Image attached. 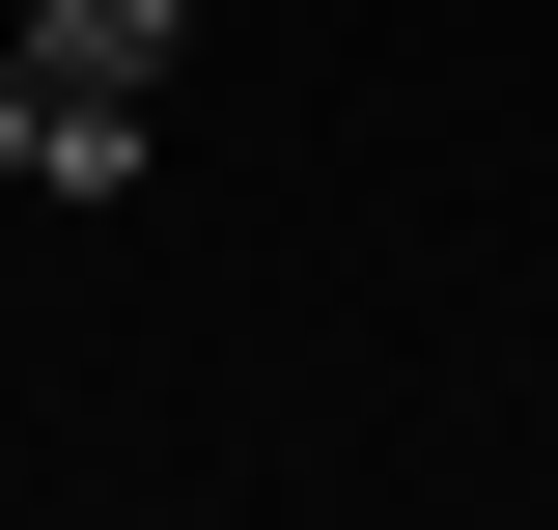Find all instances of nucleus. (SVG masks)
<instances>
[{
	"mask_svg": "<svg viewBox=\"0 0 558 530\" xmlns=\"http://www.w3.org/2000/svg\"><path fill=\"white\" fill-rule=\"evenodd\" d=\"M28 57L112 84V112H168V57H196V0H28Z\"/></svg>",
	"mask_w": 558,
	"mask_h": 530,
	"instance_id": "1",
	"label": "nucleus"
},
{
	"mask_svg": "<svg viewBox=\"0 0 558 530\" xmlns=\"http://www.w3.org/2000/svg\"><path fill=\"white\" fill-rule=\"evenodd\" d=\"M0 196H57V57L0 28Z\"/></svg>",
	"mask_w": 558,
	"mask_h": 530,
	"instance_id": "2",
	"label": "nucleus"
}]
</instances>
